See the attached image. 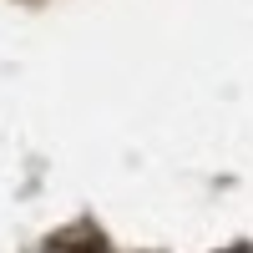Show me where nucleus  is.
Wrapping results in <instances>:
<instances>
[{"label":"nucleus","mask_w":253,"mask_h":253,"mask_svg":"<svg viewBox=\"0 0 253 253\" xmlns=\"http://www.w3.org/2000/svg\"><path fill=\"white\" fill-rule=\"evenodd\" d=\"M51 253H81V248H51Z\"/></svg>","instance_id":"f257e3e1"},{"label":"nucleus","mask_w":253,"mask_h":253,"mask_svg":"<svg viewBox=\"0 0 253 253\" xmlns=\"http://www.w3.org/2000/svg\"><path fill=\"white\" fill-rule=\"evenodd\" d=\"M238 253H243V248H238Z\"/></svg>","instance_id":"f03ea898"}]
</instances>
